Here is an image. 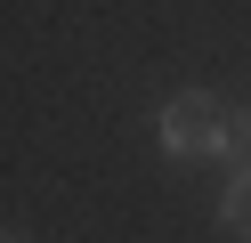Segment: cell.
Instances as JSON below:
<instances>
[{
  "instance_id": "277c9868",
  "label": "cell",
  "mask_w": 251,
  "mask_h": 243,
  "mask_svg": "<svg viewBox=\"0 0 251 243\" xmlns=\"http://www.w3.org/2000/svg\"><path fill=\"white\" fill-rule=\"evenodd\" d=\"M8 243H33V235H25V227H8Z\"/></svg>"
},
{
  "instance_id": "7a4b0ae2",
  "label": "cell",
  "mask_w": 251,
  "mask_h": 243,
  "mask_svg": "<svg viewBox=\"0 0 251 243\" xmlns=\"http://www.w3.org/2000/svg\"><path fill=\"white\" fill-rule=\"evenodd\" d=\"M219 227H227V235H251V170L219 194Z\"/></svg>"
},
{
  "instance_id": "6da1fadb",
  "label": "cell",
  "mask_w": 251,
  "mask_h": 243,
  "mask_svg": "<svg viewBox=\"0 0 251 243\" xmlns=\"http://www.w3.org/2000/svg\"><path fill=\"white\" fill-rule=\"evenodd\" d=\"M162 146L178 162H202V154H227L235 146V122L219 113V97H202V89H178L162 106Z\"/></svg>"
},
{
  "instance_id": "3957f363",
  "label": "cell",
  "mask_w": 251,
  "mask_h": 243,
  "mask_svg": "<svg viewBox=\"0 0 251 243\" xmlns=\"http://www.w3.org/2000/svg\"><path fill=\"white\" fill-rule=\"evenodd\" d=\"M235 154H243V170H251V106H243V122H235Z\"/></svg>"
}]
</instances>
